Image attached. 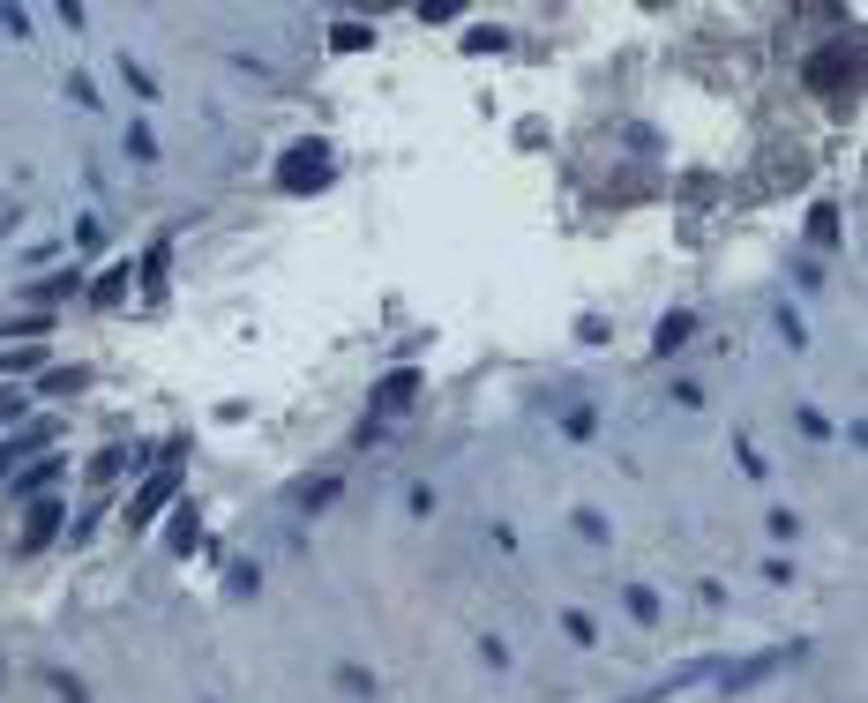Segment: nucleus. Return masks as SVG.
I'll return each mask as SVG.
<instances>
[{
  "label": "nucleus",
  "instance_id": "7ed1b4c3",
  "mask_svg": "<svg viewBox=\"0 0 868 703\" xmlns=\"http://www.w3.org/2000/svg\"><path fill=\"white\" fill-rule=\"evenodd\" d=\"M786 659H793V651H756V659H742V666H719L711 681H719V696H742V689H756V681H771Z\"/></svg>",
  "mask_w": 868,
  "mask_h": 703
},
{
  "label": "nucleus",
  "instance_id": "423d86ee",
  "mask_svg": "<svg viewBox=\"0 0 868 703\" xmlns=\"http://www.w3.org/2000/svg\"><path fill=\"white\" fill-rule=\"evenodd\" d=\"M689 330H697V315H689V307H681V315H666L660 337H652V344H660V360H666V352H681V344H689Z\"/></svg>",
  "mask_w": 868,
  "mask_h": 703
},
{
  "label": "nucleus",
  "instance_id": "39448f33",
  "mask_svg": "<svg viewBox=\"0 0 868 703\" xmlns=\"http://www.w3.org/2000/svg\"><path fill=\"white\" fill-rule=\"evenodd\" d=\"M53 532H60V509H53V501H38V509H31V524H23V554H38Z\"/></svg>",
  "mask_w": 868,
  "mask_h": 703
},
{
  "label": "nucleus",
  "instance_id": "9d476101",
  "mask_svg": "<svg viewBox=\"0 0 868 703\" xmlns=\"http://www.w3.org/2000/svg\"><path fill=\"white\" fill-rule=\"evenodd\" d=\"M337 689H345L352 703H368V696H374V673H360V666H337Z\"/></svg>",
  "mask_w": 868,
  "mask_h": 703
},
{
  "label": "nucleus",
  "instance_id": "2eb2a0df",
  "mask_svg": "<svg viewBox=\"0 0 868 703\" xmlns=\"http://www.w3.org/2000/svg\"><path fill=\"white\" fill-rule=\"evenodd\" d=\"M127 158H135V166H150V158H158V143H150V127H127Z\"/></svg>",
  "mask_w": 868,
  "mask_h": 703
},
{
  "label": "nucleus",
  "instance_id": "f3484780",
  "mask_svg": "<svg viewBox=\"0 0 868 703\" xmlns=\"http://www.w3.org/2000/svg\"><path fill=\"white\" fill-rule=\"evenodd\" d=\"M368 38H374L368 23H337V45H345V53H360V45H368Z\"/></svg>",
  "mask_w": 868,
  "mask_h": 703
},
{
  "label": "nucleus",
  "instance_id": "9b49d317",
  "mask_svg": "<svg viewBox=\"0 0 868 703\" xmlns=\"http://www.w3.org/2000/svg\"><path fill=\"white\" fill-rule=\"evenodd\" d=\"M38 442H53V427H31V434H15V442L0 450V479H8V464H15V456H23V450H38Z\"/></svg>",
  "mask_w": 868,
  "mask_h": 703
},
{
  "label": "nucleus",
  "instance_id": "f03ea898",
  "mask_svg": "<svg viewBox=\"0 0 868 703\" xmlns=\"http://www.w3.org/2000/svg\"><path fill=\"white\" fill-rule=\"evenodd\" d=\"M172 495H180V464H158V472H150V479L135 487V501H127V524L143 532V524H150V517H158Z\"/></svg>",
  "mask_w": 868,
  "mask_h": 703
},
{
  "label": "nucleus",
  "instance_id": "dca6fc26",
  "mask_svg": "<svg viewBox=\"0 0 868 703\" xmlns=\"http://www.w3.org/2000/svg\"><path fill=\"white\" fill-rule=\"evenodd\" d=\"M562 628H570V636H577V644H599V628H591V614H577V606H570V614H562Z\"/></svg>",
  "mask_w": 868,
  "mask_h": 703
},
{
  "label": "nucleus",
  "instance_id": "ddd939ff",
  "mask_svg": "<svg viewBox=\"0 0 868 703\" xmlns=\"http://www.w3.org/2000/svg\"><path fill=\"white\" fill-rule=\"evenodd\" d=\"M166 262H172V248H166V240H158V248L143 254V285H150V292L166 285Z\"/></svg>",
  "mask_w": 868,
  "mask_h": 703
},
{
  "label": "nucleus",
  "instance_id": "f8f14e48",
  "mask_svg": "<svg viewBox=\"0 0 868 703\" xmlns=\"http://www.w3.org/2000/svg\"><path fill=\"white\" fill-rule=\"evenodd\" d=\"M621 599H629V614L644 621V628H652V621H660V599H652V591H644V583H629V591H621Z\"/></svg>",
  "mask_w": 868,
  "mask_h": 703
},
{
  "label": "nucleus",
  "instance_id": "0eeeda50",
  "mask_svg": "<svg viewBox=\"0 0 868 703\" xmlns=\"http://www.w3.org/2000/svg\"><path fill=\"white\" fill-rule=\"evenodd\" d=\"M413 405V374H390L382 389H374V412H405Z\"/></svg>",
  "mask_w": 868,
  "mask_h": 703
},
{
  "label": "nucleus",
  "instance_id": "f257e3e1",
  "mask_svg": "<svg viewBox=\"0 0 868 703\" xmlns=\"http://www.w3.org/2000/svg\"><path fill=\"white\" fill-rule=\"evenodd\" d=\"M330 143H292L285 166H278V188L285 195H307V188H330Z\"/></svg>",
  "mask_w": 868,
  "mask_h": 703
},
{
  "label": "nucleus",
  "instance_id": "1a4fd4ad",
  "mask_svg": "<svg viewBox=\"0 0 868 703\" xmlns=\"http://www.w3.org/2000/svg\"><path fill=\"white\" fill-rule=\"evenodd\" d=\"M180 524H172V554H195V538H203V524H195V509H172Z\"/></svg>",
  "mask_w": 868,
  "mask_h": 703
},
{
  "label": "nucleus",
  "instance_id": "20e7f679",
  "mask_svg": "<svg viewBox=\"0 0 868 703\" xmlns=\"http://www.w3.org/2000/svg\"><path fill=\"white\" fill-rule=\"evenodd\" d=\"M719 673V659H689V666H674L666 681H652V689H636V696H621V703H666V696H681V689H697V681H711Z\"/></svg>",
  "mask_w": 868,
  "mask_h": 703
},
{
  "label": "nucleus",
  "instance_id": "6e6552de",
  "mask_svg": "<svg viewBox=\"0 0 868 703\" xmlns=\"http://www.w3.org/2000/svg\"><path fill=\"white\" fill-rule=\"evenodd\" d=\"M60 479V456H45V464H31L23 479H15V495H38V487H53Z\"/></svg>",
  "mask_w": 868,
  "mask_h": 703
},
{
  "label": "nucleus",
  "instance_id": "4468645a",
  "mask_svg": "<svg viewBox=\"0 0 868 703\" xmlns=\"http://www.w3.org/2000/svg\"><path fill=\"white\" fill-rule=\"evenodd\" d=\"M121 76H127V90H135V98H158V83H150V68H143V60H127V53H121Z\"/></svg>",
  "mask_w": 868,
  "mask_h": 703
}]
</instances>
